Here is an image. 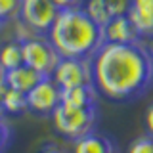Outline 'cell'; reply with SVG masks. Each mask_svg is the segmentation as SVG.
I'll return each instance as SVG.
<instances>
[{"label":"cell","instance_id":"1","mask_svg":"<svg viewBox=\"0 0 153 153\" xmlns=\"http://www.w3.org/2000/svg\"><path fill=\"white\" fill-rule=\"evenodd\" d=\"M94 86L113 102H132L153 86V57L142 42L105 44L92 57Z\"/></svg>","mask_w":153,"mask_h":153},{"label":"cell","instance_id":"2","mask_svg":"<svg viewBox=\"0 0 153 153\" xmlns=\"http://www.w3.org/2000/svg\"><path fill=\"white\" fill-rule=\"evenodd\" d=\"M48 38L57 48L61 57L92 59L105 44L103 27L96 23L82 6L61 10L48 33Z\"/></svg>","mask_w":153,"mask_h":153},{"label":"cell","instance_id":"3","mask_svg":"<svg viewBox=\"0 0 153 153\" xmlns=\"http://www.w3.org/2000/svg\"><path fill=\"white\" fill-rule=\"evenodd\" d=\"M98 123V107L94 109H79L59 103L52 113V124L63 138L76 142L79 138L94 132Z\"/></svg>","mask_w":153,"mask_h":153},{"label":"cell","instance_id":"4","mask_svg":"<svg viewBox=\"0 0 153 153\" xmlns=\"http://www.w3.org/2000/svg\"><path fill=\"white\" fill-rule=\"evenodd\" d=\"M23 46V63L33 67L44 76H52L57 63L61 61V54L52 44L48 36L36 35L21 42Z\"/></svg>","mask_w":153,"mask_h":153},{"label":"cell","instance_id":"5","mask_svg":"<svg viewBox=\"0 0 153 153\" xmlns=\"http://www.w3.org/2000/svg\"><path fill=\"white\" fill-rule=\"evenodd\" d=\"M57 16L59 10L52 0H23L19 21L36 35H48Z\"/></svg>","mask_w":153,"mask_h":153},{"label":"cell","instance_id":"6","mask_svg":"<svg viewBox=\"0 0 153 153\" xmlns=\"http://www.w3.org/2000/svg\"><path fill=\"white\" fill-rule=\"evenodd\" d=\"M52 79L61 86V90L73 88V86L94 84V67L92 59L82 57H61L57 63Z\"/></svg>","mask_w":153,"mask_h":153},{"label":"cell","instance_id":"7","mask_svg":"<svg viewBox=\"0 0 153 153\" xmlns=\"http://www.w3.org/2000/svg\"><path fill=\"white\" fill-rule=\"evenodd\" d=\"M29 111L36 115H52L61 103V86L52 76H44L31 92H27Z\"/></svg>","mask_w":153,"mask_h":153},{"label":"cell","instance_id":"8","mask_svg":"<svg viewBox=\"0 0 153 153\" xmlns=\"http://www.w3.org/2000/svg\"><path fill=\"white\" fill-rule=\"evenodd\" d=\"M82 8L96 23L103 27L113 17L126 16L128 8H130V0H86Z\"/></svg>","mask_w":153,"mask_h":153},{"label":"cell","instance_id":"9","mask_svg":"<svg viewBox=\"0 0 153 153\" xmlns=\"http://www.w3.org/2000/svg\"><path fill=\"white\" fill-rule=\"evenodd\" d=\"M103 38H105V42H111V44H132V42L142 40L138 29L134 27V23L130 21L128 16L113 17L109 23H105Z\"/></svg>","mask_w":153,"mask_h":153},{"label":"cell","instance_id":"10","mask_svg":"<svg viewBox=\"0 0 153 153\" xmlns=\"http://www.w3.org/2000/svg\"><path fill=\"white\" fill-rule=\"evenodd\" d=\"M126 16L142 38H153V0H130Z\"/></svg>","mask_w":153,"mask_h":153},{"label":"cell","instance_id":"11","mask_svg":"<svg viewBox=\"0 0 153 153\" xmlns=\"http://www.w3.org/2000/svg\"><path fill=\"white\" fill-rule=\"evenodd\" d=\"M61 103L79 109H94L98 107V90L94 84L65 88L61 90Z\"/></svg>","mask_w":153,"mask_h":153},{"label":"cell","instance_id":"12","mask_svg":"<svg viewBox=\"0 0 153 153\" xmlns=\"http://www.w3.org/2000/svg\"><path fill=\"white\" fill-rule=\"evenodd\" d=\"M42 79H44V75H40L38 71H35L33 67H29L25 63L12 71H6V86L17 90V92H23V94L31 92Z\"/></svg>","mask_w":153,"mask_h":153},{"label":"cell","instance_id":"13","mask_svg":"<svg viewBox=\"0 0 153 153\" xmlns=\"http://www.w3.org/2000/svg\"><path fill=\"white\" fill-rule=\"evenodd\" d=\"M73 153H117V146L109 136L94 130L75 142Z\"/></svg>","mask_w":153,"mask_h":153},{"label":"cell","instance_id":"14","mask_svg":"<svg viewBox=\"0 0 153 153\" xmlns=\"http://www.w3.org/2000/svg\"><path fill=\"white\" fill-rule=\"evenodd\" d=\"M0 65L6 71H12L16 67L23 65V46L19 40L8 42L0 48Z\"/></svg>","mask_w":153,"mask_h":153},{"label":"cell","instance_id":"15","mask_svg":"<svg viewBox=\"0 0 153 153\" xmlns=\"http://www.w3.org/2000/svg\"><path fill=\"white\" fill-rule=\"evenodd\" d=\"M2 103H4L6 113H12V115H21L23 111H29L27 94L17 92V90H13V88L6 90V94H4V98H2Z\"/></svg>","mask_w":153,"mask_h":153},{"label":"cell","instance_id":"16","mask_svg":"<svg viewBox=\"0 0 153 153\" xmlns=\"http://www.w3.org/2000/svg\"><path fill=\"white\" fill-rule=\"evenodd\" d=\"M23 0H0V23L10 19H19Z\"/></svg>","mask_w":153,"mask_h":153},{"label":"cell","instance_id":"17","mask_svg":"<svg viewBox=\"0 0 153 153\" xmlns=\"http://www.w3.org/2000/svg\"><path fill=\"white\" fill-rule=\"evenodd\" d=\"M128 153H153V136H140L136 138L130 146H128Z\"/></svg>","mask_w":153,"mask_h":153},{"label":"cell","instance_id":"18","mask_svg":"<svg viewBox=\"0 0 153 153\" xmlns=\"http://www.w3.org/2000/svg\"><path fill=\"white\" fill-rule=\"evenodd\" d=\"M52 2L57 6V10H71V8H80L84 0H52Z\"/></svg>","mask_w":153,"mask_h":153},{"label":"cell","instance_id":"19","mask_svg":"<svg viewBox=\"0 0 153 153\" xmlns=\"http://www.w3.org/2000/svg\"><path fill=\"white\" fill-rule=\"evenodd\" d=\"M8 142H10V128H8V124L4 123V119H2V121H0V153L6 149Z\"/></svg>","mask_w":153,"mask_h":153},{"label":"cell","instance_id":"20","mask_svg":"<svg viewBox=\"0 0 153 153\" xmlns=\"http://www.w3.org/2000/svg\"><path fill=\"white\" fill-rule=\"evenodd\" d=\"M38 153H67V151L61 149V147L56 146V143H46V146H42V149Z\"/></svg>","mask_w":153,"mask_h":153},{"label":"cell","instance_id":"21","mask_svg":"<svg viewBox=\"0 0 153 153\" xmlns=\"http://www.w3.org/2000/svg\"><path fill=\"white\" fill-rule=\"evenodd\" d=\"M146 128L153 136V105H149V109L146 111Z\"/></svg>","mask_w":153,"mask_h":153},{"label":"cell","instance_id":"22","mask_svg":"<svg viewBox=\"0 0 153 153\" xmlns=\"http://www.w3.org/2000/svg\"><path fill=\"white\" fill-rule=\"evenodd\" d=\"M0 84H6V69L0 65Z\"/></svg>","mask_w":153,"mask_h":153},{"label":"cell","instance_id":"23","mask_svg":"<svg viewBox=\"0 0 153 153\" xmlns=\"http://www.w3.org/2000/svg\"><path fill=\"white\" fill-rule=\"evenodd\" d=\"M4 115H6V109H4V103H2V98H0V121L4 119Z\"/></svg>","mask_w":153,"mask_h":153},{"label":"cell","instance_id":"24","mask_svg":"<svg viewBox=\"0 0 153 153\" xmlns=\"http://www.w3.org/2000/svg\"><path fill=\"white\" fill-rule=\"evenodd\" d=\"M147 50H149V54L153 57V38H151V42H149V46H147Z\"/></svg>","mask_w":153,"mask_h":153}]
</instances>
